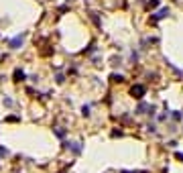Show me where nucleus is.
Segmentation results:
<instances>
[{
	"mask_svg": "<svg viewBox=\"0 0 183 173\" xmlns=\"http://www.w3.org/2000/svg\"><path fill=\"white\" fill-rule=\"evenodd\" d=\"M167 14H169V8H163L161 12H157V16H155V19H163V16H167Z\"/></svg>",
	"mask_w": 183,
	"mask_h": 173,
	"instance_id": "obj_1",
	"label": "nucleus"
},
{
	"mask_svg": "<svg viewBox=\"0 0 183 173\" xmlns=\"http://www.w3.org/2000/svg\"><path fill=\"white\" fill-rule=\"evenodd\" d=\"M20 43H23V37H16V39H12V43H10V45H12V47H14V49H16V47H19Z\"/></svg>",
	"mask_w": 183,
	"mask_h": 173,
	"instance_id": "obj_2",
	"label": "nucleus"
},
{
	"mask_svg": "<svg viewBox=\"0 0 183 173\" xmlns=\"http://www.w3.org/2000/svg\"><path fill=\"white\" fill-rule=\"evenodd\" d=\"M145 92V88L142 86H136V88H132V94H142Z\"/></svg>",
	"mask_w": 183,
	"mask_h": 173,
	"instance_id": "obj_3",
	"label": "nucleus"
}]
</instances>
